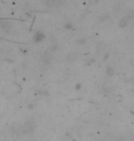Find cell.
<instances>
[{"mask_svg": "<svg viewBox=\"0 0 134 141\" xmlns=\"http://www.w3.org/2000/svg\"><path fill=\"white\" fill-rule=\"evenodd\" d=\"M68 56H71V58H67L68 60H74L76 59V53L74 52H71V53L68 54Z\"/></svg>", "mask_w": 134, "mask_h": 141, "instance_id": "7a4b0ae2", "label": "cell"}, {"mask_svg": "<svg viewBox=\"0 0 134 141\" xmlns=\"http://www.w3.org/2000/svg\"><path fill=\"white\" fill-rule=\"evenodd\" d=\"M42 60L46 63H49L50 61L52 60V56H51V54H49L48 52L44 53V55L42 56Z\"/></svg>", "mask_w": 134, "mask_h": 141, "instance_id": "6da1fadb", "label": "cell"}]
</instances>
